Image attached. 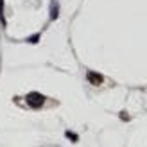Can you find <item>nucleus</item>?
<instances>
[{"label":"nucleus","mask_w":147,"mask_h":147,"mask_svg":"<svg viewBox=\"0 0 147 147\" xmlns=\"http://www.w3.org/2000/svg\"><path fill=\"white\" fill-rule=\"evenodd\" d=\"M25 102H27V106L29 108H32V109H40L45 106V102H47V97L43 93L40 92H29L25 95Z\"/></svg>","instance_id":"1"},{"label":"nucleus","mask_w":147,"mask_h":147,"mask_svg":"<svg viewBox=\"0 0 147 147\" xmlns=\"http://www.w3.org/2000/svg\"><path fill=\"white\" fill-rule=\"evenodd\" d=\"M86 81H88L92 86H100L102 83H104V76H102V74H99V72L88 70V72H86Z\"/></svg>","instance_id":"2"},{"label":"nucleus","mask_w":147,"mask_h":147,"mask_svg":"<svg viewBox=\"0 0 147 147\" xmlns=\"http://www.w3.org/2000/svg\"><path fill=\"white\" fill-rule=\"evenodd\" d=\"M57 18H59V2L52 0V2H50V22H54Z\"/></svg>","instance_id":"3"},{"label":"nucleus","mask_w":147,"mask_h":147,"mask_svg":"<svg viewBox=\"0 0 147 147\" xmlns=\"http://www.w3.org/2000/svg\"><path fill=\"white\" fill-rule=\"evenodd\" d=\"M0 27H2V29L7 27V20H5V4H4V0H0Z\"/></svg>","instance_id":"4"},{"label":"nucleus","mask_w":147,"mask_h":147,"mask_svg":"<svg viewBox=\"0 0 147 147\" xmlns=\"http://www.w3.org/2000/svg\"><path fill=\"white\" fill-rule=\"evenodd\" d=\"M38 41H40V34H32L27 38V43H31V45H36Z\"/></svg>","instance_id":"5"},{"label":"nucleus","mask_w":147,"mask_h":147,"mask_svg":"<svg viewBox=\"0 0 147 147\" xmlns=\"http://www.w3.org/2000/svg\"><path fill=\"white\" fill-rule=\"evenodd\" d=\"M65 136H67V138H70L72 142H77V140H79V136H77L76 133H72V131H67V133H65Z\"/></svg>","instance_id":"6"},{"label":"nucleus","mask_w":147,"mask_h":147,"mask_svg":"<svg viewBox=\"0 0 147 147\" xmlns=\"http://www.w3.org/2000/svg\"><path fill=\"white\" fill-rule=\"evenodd\" d=\"M120 119H122V120H129V115H127L126 111H120Z\"/></svg>","instance_id":"7"}]
</instances>
